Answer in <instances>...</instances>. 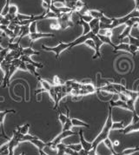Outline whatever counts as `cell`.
<instances>
[{"mask_svg":"<svg viewBox=\"0 0 139 155\" xmlns=\"http://www.w3.org/2000/svg\"><path fill=\"white\" fill-rule=\"evenodd\" d=\"M113 124V120H112V106H109V113H108V118L106 120V122L104 124V128L101 131V133L97 135V137L95 139V140L92 142V150L97 151V147L101 142L104 141L106 139L109 138V135L111 131V127Z\"/></svg>","mask_w":139,"mask_h":155,"instance_id":"6da1fadb","label":"cell"},{"mask_svg":"<svg viewBox=\"0 0 139 155\" xmlns=\"http://www.w3.org/2000/svg\"><path fill=\"white\" fill-rule=\"evenodd\" d=\"M72 42L70 43H63V42H59L58 45H57L55 47H48V46H45L44 45H42L41 48L44 49V51H53L56 54V58L57 59H59V56L60 54L62 53L63 51H66V50H69L70 48H72Z\"/></svg>","mask_w":139,"mask_h":155,"instance_id":"7a4b0ae2","label":"cell"},{"mask_svg":"<svg viewBox=\"0 0 139 155\" xmlns=\"http://www.w3.org/2000/svg\"><path fill=\"white\" fill-rule=\"evenodd\" d=\"M76 134H76V133L71 131V130H70V131H62L60 134L56 137L53 140L46 143V147H50V149H52V150H57V145L59 144V143H61L63 139H65V138H67L69 136L76 135Z\"/></svg>","mask_w":139,"mask_h":155,"instance_id":"3957f363","label":"cell"},{"mask_svg":"<svg viewBox=\"0 0 139 155\" xmlns=\"http://www.w3.org/2000/svg\"><path fill=\"white\" fill-rule=\"evenodd\" d=\"M132 113H133V118H132L131 124H130L129 126L124 127L122 129V133L124 135L133 133V132L139 131V116L137 114L136 112Z\"/></svg>","mask_w":139,"mask_h":155,"instance_id":"277c9868","label":"cell"},{"mask_svg":"<svg viewBox=\"0 0 139 155\" xmlns=\"http://www.w3.org/2000/svg\"><path fill=\"white\" fill-rule=\"evenodd\" d=\"M91 39L94 41L95 43V45H96V52H95V54H94V56L92 57V59H96L97 58H102V54H101V52H100V47L103 45V44L104 43L102 42V40L98 38V36L96 35V34H93L92 36V38H91Z\"/></svg>","mask_w":139,"mask_h":155,"instance_id":"5b68a950","label":"cell"},{"mask_svg":"<svg viewBox=\"0 0 139 155\" xmlns=\"http://www.w3.org/2000/svg\"><path fill=\"white\" fill-rule=\"evenodd\" d=\"M17 113V111L14 110V109H10V110H5V111H0V126H1V128H2V134L4 135L5 139L7 140H10L11 138H9L7 136L5 133V129H4V121H5V116H6L8 113Z\"/></svg>","mask_w":139,"mask_h":155,"instance_id":"8992f818","label":"cell"},{"mask_svg":"<svg viewBox=\"0 0 139 155\" xmlns=\"http://www.w3.org/2000/svg\"><path fill=\"white\" fill-rule=\"evenodd\" d=\"M53 33H41V32H35V33H30V39L31 42H34L36 40L39 39V38H53L54 37Z\"/></svg>","mask_w":139,"mask_h":155,"instance_id":"52a82bcc","label":"cell"},{"mask_svg":"<svg viewBox=\"0 0 139 155\" xmlns=\"http://www.w3.org/2000/svg\"><path fill=\"white\" fill-rule=\"evenodd\" d=\"M78 135H79V139H80V144L82 145L83 149L89 153L90 150H92V143H90V142L85 140V139L83 137V131H79Z\"/></svg>","mask_w":139,"mask_h":155,"instance_id":"ba28073f","label":"cell"},{"mask_svg":"<svg viewBox=\"0 0 139 155\" xmlns=\"http://www.w3.org/2000/svg\"><path fill=\"white\" fill-rule=\"evenodd\" d=\"M90 27V31L94 33L97 35L99 31H100V20L97 19V18H93L91 21L89 23Z\"/></svg>","mask_w":139,"mask_h":155,"instance_id":"9c48e42d","label":"cell"},{"mask_svg":"<svg viewBox=\"0 0 139 155\" xmlns=\"http://www.w3.org/2000/svg\"><path fill=\"white\" fill-rule=\"evenodd\" d=\"M40 52L37 51H35L31 48V46L30 47H27V48H23L22 47V50H21V56L22 55H24V56H33V55H39Z\"/></svg>","mask_w":139,"mask_h":155,"instance_id":"30bf717a","label":"cell"},{"mask_svg":"<svg viewBox=\"0 0 139 155\" xmlns=\"http://www.w3.org/2000/svg\"><path fill=\"white\" fill-rule=\"evenodd\" d=\"M66 111H67V120H66L65 124L63 126L62 131H70L73 127V125L71 123V118L70 117V110L67 106H66Z\"/></svg>","mask_w":139,"mask_h":155,"instance_id":"8fae6325","label":"cell"},{"mask_svg":"<svg viewBox=\"0 0 139 155\" xmlns=\"http://www.w3.org/2000/svg\"><path fill=\"white\" fill-rule=\"evenodd\" d=\"M31 143H32L34 146H36L38 150H44V147H46V143H45V142H44V141H42L41 140H40V139H38L37 136L35 137L31 141Z\"/></svg>","mask_w":139,"mask_h":155,"instance_id":"7c38bea8","label":"cell"},{"mask_svg":"<svg viewBox=\"0 0 139 155\" xmlns=\"http://www.w3.org/2000/svg\"><path fill=\"white\" fill-rule=\"evenodd\" d=\"M37 78V81L39 82V84L41 85L42 88H43L45 92H49V91L50 90V88L52 87V85H50L48 81H46L45 79L42 78L41 76H39V77Z\"/></svg>","mask_w":139,"mask_h":155,"instance_id":"4fadbf2b","label":"cell"},{"mask_svg":"<svg viewBox=\"0 0 139 155\" xmlns=\"http://www.w3.org/2000/svg\"><path fill=\"white\" fill-rule=\"evenodd\" d=\"M110 106H111L112 107L114 106H118V107H121V108H124V109H127L129 110V106L127 105V103L124 102V101H122L120 99H118L117 101H110Z\"/></svg>","mask_w":139,"mask_h":155,"instance_id":"5bb4252c","label":"cell"},{"mask_svg":"<svg viewBox=\"0 0 139 155\" xmlns=\"http://www.w3.org/2000/svg\"><path fill=\"white\" fill-rule=\"evenodd\" d=\"M113 49H114V51H125L130 52V45L129 44H124V43H121V44H118V45H115Z\"/></svg>","mask_w":139,"mask_h":155,"instance_id":"9a60e30c","label":"cell"},{"mask_svg":"<svg viewBox=\"0 0 139 155\" xmlns=\"http://www.w3.org/2000/svg\"><path fill=\"white\" fill-rule=\"evenodd\" d=\"M126 24L124 25H119V26H117L115 28L111 29V32H112V36H117L118 37L119 35L122 34V32L124 31V30L126 28Z\"/></svg>","mask_w":139,"mask_h":155,"instance_id":"2e32d148","label":"cell"},{"mask_svg":"<svg viewBox=\"0 0 139 155\" xmlns=\"http://www.w3.org/2000/svg\"><path fill=\"white\" fill-rule=\"evenodd\" d=\"M104 144H105V146L107 147V148L109 149V151L111 152L112 154L114 155H122V154H119L118 153L116 152V150H115V147H114V146H113V144H112V142L111 140L108 138V139H106L104 141Z\"/></svg>","mask_w":139,"mask_h":155,"instance_id":"e0dca14e","label":"cell"},{"mask_svg":"<svg viewBox=\"0 0 139 155\" xmlns=\"http://www.w3.org/2000/svg\"><path fill=\"white\" fill-rule=\"evenodd\" d=\"M71 123H72L73 127H88V128H90V125H89V124H87V123L83 122V121H82V120H78V119H75V118L71 119Z\"/></svg>","mask_w":139,"mask_h":155,"instance_id":"ac0fdd59","label":"cell"},{"mask_svg":"<svg viewBox=\"0 0 139 155\" xmlns=\"http://www.w3.org/2000/svg\"><path fill=\"white\" fill-rule=\"evenodd\" d=\"M77 25H81L83 27V35H86V34H88L89 32L91 31H90V27L89 23L84 22L83 20H82V19H80V20L78 21V23H77Z\"/></svg>","mask_w":139,"mask_h":155,"instance_id":"d6986e66","label":"cell"},{"mask_svg":"<svg viewBox=\"0 0 139 155\" xmlns=\"http://www.w3.org/2000/svg\"><path fill=\"white\" fill-rule=\"evenodd\" d=\"M66 148H67V146L63 144L62 142L57 144V154L56 155H64Z\"/></svg>","mask_w":139,"mask_h":155,"instance_id":"ffe728a7","label":"cell"},{"mask_svg":"<svg viewBox=\"0 0 139 155\" xmlns=\"http://www.w3.org/2000/svg\"><path fill=\"white\" fill-rule=\"evenodd\" d=\"M26 68H27L28 71H30V73H31L33 76H35L36 78H38L40 75L39 73L37 71V68L35 67L34 65H32L31 64L26 63Z\"/></svg>","mask_w":139,"mask_h":155,"instance_id":"44dd1931","label":"cell"},{"mask_svg":"<svg viewBox=\"0 0 139 155\" xmlns=\"http://www.w3.org/2000/svg\"><path fill=\"white\" fill-rule=\"evenodd\" d=\"M89 14L93 18H97L100 19L103 16H104V12L101 11H96V10H90L89 11Z\"/></svg>","mask_w":139,"mask_h":155,"instance_id":"7402d4cb","label":"cell"},{"mask_svg":"<svg viewBox=\"0 0 139 155\" xmlns=\"http://www.w3.org/2000/svg\"><path fill=\"white\" fill-rule=\"evenodd\" d=\"M139 152V147H131V148H126L123 152H122V155H131L135 153Z\"/></svg>","mask_w":139,"mask_h":155,"instance_id":"603a6c76","label":"cell"},{"mask_svg":"<svg viewBox=\"0 0 139 155\" xmlns=\"http://www.w3.org/2000/svg\"><path fill=\"white\" fill-rule=\"evenodd\" d=\"M21 134L23 135H25V134H28L29 133V129H30V124H25L24 126H21V127H17L16 128Z\"/></svg>","mask_w":139,"mask_h":155,"instance_id":"cb8c5ba5","label":"cell"},{"mask_svg":"<svg viewBox=\"0 0 139 155\" xmlns=\"http://www.w3.org/2000/svg\"><path fill=\"white\" fill-rule=\"evenodd\" d=\"M8 49L10 51H18V50L20 49V41L18 40V42H13V43H9L8 45H7Z\"/></svg>","mask_w":139,"mask_h":155,"instance_id":"d4e9b609","label":"cell"},{"mask_svg":"<svg viewBox=\"0 0 139 155\" xmlns=\"http://www.w3.org/2000/svg\"><path fill=\"white\" fill-rule=\"evenodd\" d=\"M77 1L78 0H64V5L66 7L71 9L72 11H74L75 10V5H76Z\"/></svg>","mask_w":139,"mask_h":155,"instance_id":"484cf974","label":"cell"},{"mask_svg":"<svg viewBox=\"0 0 139 155\" xmlns=\"http://www.w3.org/2000/svg\"><path fill=\"white\" fill-rule=\"evenodd\" d=\"M128 38H129V45H137L139 47V38H135L131 34L128 36Z\"/></svg>","mask_w":139,"mask_h":155,"instance_id":"4316f807","label":"cell"},{"mask_svg":"<svg viewBox=\"0 0 139 155\" xmlns=\"http://www.w3.org/2000/svg\"><path fill=\"white\" fill-rule=\"evenodd\" d=\"M32 16L33 15H24V14H20V13H18L17 14V18L19 20V21H26V20H31L32 18Z\"/></svg>","mask_w":139,"mask_h":155,"instance_id":"83f0119b","label":"cell"},{"mask_svg":"<svg viewBox=\"0 0 139 155\" xmlns=\"http://www.w3.org/2000/svg\"><path fill=\"white\" fill-rule=\"evenodd\" d=\"M67 147L69 148H70L71 150H73V151H75V152H77V153H79V152L83 149L81 144H70V145H68Z\"/></svg>","mask_w":139,"mask_h":155,"instance_id":"f1b7e54d","label":"cell"},{"mask_svg":"<svg viewBox=\"0 0 139 155\" xmlns=\"http://www.w3.org/2000/svg\"><path fill=\"white\" fill-rule=\"evenodd\" d=\"M100 23H102V24H104V25H111V23L113 21V18H107L106 16H103L100 19Z\"/></svg>","mask_w":139,"mask_h":155,"instance_id":"f546056e","label":"cell"},{"mask_svg":"<svg viewBox=\"0 0 139 155\" xmlns=\"http://www.w3.org/2000/svg\"><path fill=\"white\" fill-rule=\"evenodd\" d=\"M10 2H11V0H5V7L3 8L2 12H1V15H2V16H4V17H5L8 12H9Z\"/></svg>","mask_w":139,"mask_h":155,"instance_id":"4dcf8cb0","label":"cell"},{"mask_svg":"<svg viewBox=\"0 0 139 155\" xmlns=\"http://www.w3.org/2000/svg\"><path fill=\"white\" fill-rule=\"evenodd\" d=\"M8 13L12 15L18 14V6L15 5H11L10 7H9V12Z\"/></svg>","mask_w":139,"mask_h":155,"instance_id":"1f68e13d","label":"cell"},{"mask_svg":"<svg viewBox=\"0 0 139 155\" xmlns=\"http://www.w3.org/2000/svg\"><path fill=\"white\" fill-rule=\"evenodd\" d=\"M124 128V122L120 121V122H113L111 130H115V129H123Z\"/></svg>","mask_w":139,"mask_h":155,"instance_id":"d6a6232c","label":"cell"},{"mask_svg":"<svg viewBox=\"0 0 139 155\" xmlns=\"http://www.w3.org/2000/svg\"><path fill=\"white\" fill-rule=\"evenodd\" d=\"M58 120L61 122L62 126H63V125L65 124L66 120H67V115H64L63 113H62L61 112H59V114H58Z\"/></svg>","mask_w":139,"mask_h":155,"instance_id":"836d02e7","label":"cell"},{"mask_svg":"<svg viewBox=\"0 0 139 155\" xmlns=\"http://www.w3.org/2000/svg\"><path fill=\"white\" fill-rule=\"evenodd\" d=\"M37 21H34L30 24V33L37 32Z\"/></svg>","mask_w":139,"mask_h":155,"instance_id":"e575fe53","label":"cell"},{"mask_svg":"<svg viewBox=\"0 0 139 155\" xmlns=\"http://www.w3.org/2000/svg\"><path fill=\"white\" fill-rule=\"evenodd\" d=\"M53 84H54V85H64V82L63 81L62 79L60 78L59 77H57V76H54V78H53Z\"/></svg>","mask_w":139,"mask_h":155,"instance_id":"d590c367","label":"cell"},{"mask_svg":"<svg viewBox=\"0 0 139 155\" xmlns=\"http://www.w3.org/2000/svg\"><path fill=\"white\" fill-rule=\"evenodd\" d=\"M137 51H138V46L133 45H130V53H131L133 57L136 56Z\"/></svg>","mask_w":139,"mask_h":155,"instance_id":"8d00e7d4","label":"cell"},{"mask_svg":"<svg viewBox=\"0 0 139 155\" xmlns=\"http://www.w3.org/2000/svg\"><path fill=\"white\" fill-rule=\"evenodd\" d=\"M80 18H81L82 20H83L84 22H87V23H90V22L93 19V18H92L90 14L82 15V16H80Z\"/></svg>","mask_w":139,"mask_h":155,"instance_id":"74e56055","label":"cell"},{"mask_svg":"<svg viewBox=\"0 0 139 155\" xmlns=\"http://www.w3.org/2000/svg\"><path fill=\"white\" fill-rule=\"evenodd\" d=\"M50 28L52 29V30H55V31H59L61 30V27H60V25L57 23V22H53L50 25Z\"/></svg>","mask_w":139,"mask_h":155,"instance_id":"f35d334b","label":"cell"},{"mask_svg":"<svg viewBox=\"0 0 139 155\" xmlns=\"http://www.w3.org/2000/svg\"><path fill=\"white\" fill-rule=\"evenodd\" d=\"M84 44L85 45H87L88 46H90V48H92V49H96V45H95V43H94V41L91 39V38H89V39H87L85 42H84Z\"/></svg>","mask_w":139,"mask_h":155,"instance_id":"ab89813d","label":"cell"},{"mask_svg":"<svg viewBox=\"0 0 139 155\" xmlns=\"http://www.w3.org/2000/svg\"><path fill=\"white\" fill-rule=\"evenodd\" d=\"M16 18H17V15H12L10 14V13H7V14L5 16V18H6L7 20H9L10 22H11L12 20H14Z\"/></svg>","mask_w":139,"mask_h":155,"instance_id":"60d3db41","label":"cell"},{"mask_svg":"<svg viewBox=\"0 0 139 155\" xmlns=\"http://www.w3.org/2000/svg\"><path fill=\"white\" fill-rule=\"evenodd\" d=\"M8 147H9V146H8V142L5 143V144H4L3 146H1V147H0V153H1L2 152H4L5 150L8 149Z\"/></svg>","mask_w":139,"mask_h":155,"instance_id":"b9f144b4","label":"cell"},{"mask_svg":"<svg viewBox=\"0 0 139 155\" xmlns=\"http://www.w3.org/2000/svg\"><path fill=\"white\" fill-rule=\"evenodd\" d=\"M81 84H84V85L91 84V80H90V79H83V80L81 81Z\"/></svg>","mask_w":139,"mask_h":155,"instance_id":"7bdbcfd3","label":"cell"},{"mask_svg":"<svg viewBox=\"0 0 139 155\" xmlns=\"http://www.w3.org/2000/svg\"><path fill=\"white\" fill-rule=\"evenodd\" d=\"M131 20L139 25V18H131Z\"/></svg>","mask_w":139,"mask_h":155,"instance_id":"ee69618b","label":"cell"},{"mask_svg":"<svg viewBox=\"0 0 139 155\" xmlns=\"http://www.w3.org/2000/svg\"><path fill=\"white\" fill-rule=\"evenodd\" d=\"M43 2H45V3H47L48 5H51L52 4V0H43Z\"/></svg>","mask_w":139,"mask_h":155,"instance_id":"f6af8a7d","label":"cell"},{"mask_svg":"<svg viewBox=\"0 0 139 155\" xmlns=\"http://www.w3.org/2000/svg\"><path fill=\"white\" fill-rule=\"evenodd\" d=\"M112 144H113V146H114V147H115V146H118V145H119V141L116 140L114 143H112Z\"/></svg>","mask_w":139,"mask_h":155,"instance_id":"bcb514c9","label":"cell"},{"mask_svg":"<svg viewBox=\"0 0 139 155\" xmlns=\"http://www.w3.org/2000/svg\"><path fill=\"white\" fill-rule=\"evenodd\" d=\"M4 49H5V47H3V46H2V45H0V51H1L2 50H4Z\"/></svg>","mask_w":139,"mask_h":155,"instance_id":"7dc6e473","label":"cell"},{"mask_svg":"<svg viewBox=\"0 0 139 155\" xmlns=\"http://www.w3.org/2000/svg\"><path fill=\"white\" fill-rule=\"evenodd\" d=\"M3 18H4V16H2V15L0 14V21H1V20H2Z\"/></svg>","mask_w":139,"mask_h":155,"instance_id":"c3c4849f","label":"cell"},{"mask_svg":"<svg viewBox=\"0 0 139 155\" xmlns=\"http://www.w3.org/2000/svg\"><path fill=\"white\" fill-rule=\"evenodd\" d=\"M0 138H3V139H5V137H4V135H3V134H0Z\"/></svg>","mask_w":139,"mask_h":155,"instance_id":"681fc988","label":"cell"},{"mask_svg":"<svg viewBox=\"0 0 139 155\" xmlns=\"http://www.w3.org/2000/svg\"><path fill=\"white\" fill-rule=\"evenodd\" d=\"M20 155H25V153H24V152H23L22 153H20Z\"/></svg>","mask_w":139,"mask_h":155,"instance_id":"f907efd6","label":"cell"},{"mask_svg":"<svg viewBox=\"0 0 139 155\" xmlns=\"http://www.w3.org/2000/svg\"><path fill=\"white\" fill-rule=\"evenodd\" d=\"M136 8H137V10L138 11V12H139V6H137V7H136Z\"/></svg>","mask_w":139,"mask_h":155,"instance_id":"816d5d0a","label":"cell"},{"mask_svg":"<svg viewBox=\"0 0 139 155\" xmlns=\"http://www.w3.org/2000/svg\"><path fill=\"white\" fill-rule=\"evenodd\" d=\"M138 51H139V47H138Z\"/></svg>","mask_w":139,"mask_h":155,"instance_id":"f5cc1de1","label":"cell"},{"mask_svg":"<svg viewBox=\"0 0 139 155\" xmlns=\"http://www.w3.org/2000/svg\"><path fill=\"white\" fill-rule=\"evenodd\" d=\"M111 155H114V154H111Z\"/></svg>","mask_w":139,"mask_h":155,"instance_id":"db71d44e","label":"cell"}]
</instances>
